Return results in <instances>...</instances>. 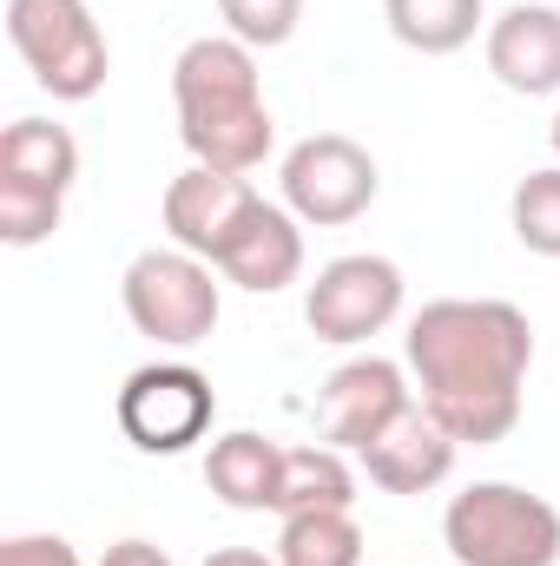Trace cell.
<instances>
[{"label": "cell", "mask_w": 560, "mask_h": 566, "mask_svg": "<svg viewBox=\"0 0 560 566\" xmlns=\"http://www.w3.org/2000/svg\"><path fill=\"white\" fill-rule=\"evenodd\" d=\"M403 363L422 389V409L462 448H488L521 422L535 323L508 296H435L409 316Z\"/></svg>", "instance_id": "1"}, {"label": "cell", "mask_w": 560, "mask_h": 566, "mask_svg": "<svg viewBox=\"0 0 560 566\" xmlns=\"http://www.w3.org/2000/svg\"><path fill=\"white\" fill-rule=\"evenodd\" d=\"M172 106H178V139L191 165L251 178L278 145L258 53L231 33H205L172 60Z\"/></svg>", "instance_id": "2"}, {"label": "cell", "mask_w": 560, "mask_h": 566, "mask_svg": "<svg viewBox=\"0 0 560 566\" xmlns=\"http://www.w3.org/2000/svg\"><path fill=\"white\" fill-rule=\"evenodd\" d=\"M455 566H560V507L515 481H475L442 507Z\"/></svg>", "instance_id": "3"}, {"label": "cell", "mask_w": 560, "mask_h": 566, "mask_svg": "<svg viewBox=\"0 0 560 566\" xmlns=\"http://www.w3.org/2000/svg\"><path fill=\"white\" fill-rule=\"evenodd\" d=\"M80 178V139L53 119H13L0 133V244L33 251L60 231L66 191Z\"/></svg>", "instance_id": "4"}, {"label": "cell", "mask_w": 560, "mask_h": 566, "mask_svg": "<svg viewBox=\"0 0 560 566\" xmlns=\"http://www.w3.org/2000/svg\"><path fill=\"white\" fill-rule=\"evenodd\" d=\"M7 40L27 60L33 86L60 106H86L113 73L106 33L86 0H7Z\"/></svg>", "instance_id": "5"}, {"label": "cell", "mask_w": 560, "mask_h": 566, "mask_svg": "<svg viewBox=\"0 0 560 566\" xmlns=\"http://www.w3.org/2000/svg\"><path fill=\"white\" fill-rule=\"evenodd\" d=\"M120 303H126V323L158 349H198V343H211V329L225 316L218 271L178 244L139 251L120 277Z\"/></svg>", "instance_id": "6"}, {"label": "cell", "mask_w": 560, "mask_h": 566, "mask_svg": "<svg viewBox=\"0 0 560 566\" xmlns=\"http://www.w3.org/2000/svg\"><path fill=\"white\" fill-rule=\"evenodd\" d=\"M278 185H283V205H290L310 231H343V224H356V218L376 205L383 171H376V158L356 139H343V133H310V139H297L283 151Z\"/></svg>", "instance_id": "7"}, {"label": "cell", "mask_w": 560, "mask_h": 566, "mask_svg": "<svg viewBox=\"0 0 560 566\" xmlns=\"http://www.w3.org/2000/svg\"><path fill=\"white\" fill-rule=\"evenodd\" d=\"M403 264L396 258H376V251H350V258H330L317 283L303 290V323L317 343H370L383 336L396 316H403Z\"/></svg>", "instance_id": "8"}, {"label": "cell", "mask_w": 560, "mask_h": 566, "mask_svg": "<svg viewBox=\"0 0 560 566\" xmlns=\"http://www.w3.org/2000/svg\"><path fill=\"white\" fill-rule=\"evenodd\" d=\"M218 396L211 376L191 363H145L120 389V428L139 454H185L211 434Z\"/></svg>", "instance_id": "9"}, {"label": "cell", "mask_w": 560, "mask_h": 566, "mask_svg": "<svg viewBox=\"0 0 560 566\" xmlns=\"http://www.w3.org/2000/svg\"><path fill=\"white\" fill-rule=\"evenodd\" d=\"M416 409V382L409 363L390 356H356L323 382V441L343 454H363L370 441H383L390 428Z\"/></svg>", "instance_id": "10"}, {"label": "cell", "mask_w": 560, "mask_h": 566, "mask_svg": "<svg viewBox=\"0 0 560 566\" xmlns=\"http://www.w3.org/2000/svg\"><path fill=\"white\" fill-rule=\"evenodd\" d=\"M258 198H265V191H258L251 178L191 165V171H178V178L165 185L158 218H165V238H172L178 251H191V258H205V264L218 271V258L231 251V238L245 231V218L258 211Z\"/></svg>", "instance_id": "11"}, {"label": "cell", "mask_w": 560, "mask_h": 566, "mask_svg": "<svg viewBox=\"0 0 560 566\" xmlns=\"http://www.w3.org/2000/svg\"><path fill=\"white\" fill-rule=\"evenodd\" d=\"M488 73L521 99L560 93V7L515 0L501 20H488Z\"/></svg>", "instance_id": "12"}, {"label": "cell", "mask_w": 560, "mask_h": 566, "mask_svg": "<svg viewBox=\"0 0 560 566\" xmlns=\"http://www.w3.org/2000/svg\"><path fill=\"white\" fill-rule=\"evenodd\" d=\"M455 454H462V441L416 402L403 422L390 428L383 441H370L356 461H363V474H370L383 494H435V488L455 474Z\"/></svg>", "instance_id": "13"}, {"label": "cell", "mask_w": 560, "mask_h": 566, "mask_svg": "<svg viewBox=\"0 0 560 566\" xmlns=\"http://www.w3.org/2000/svg\"><path fill=\"white\" fill-rule=\"evenodd\" d=\"M218 277L251 290V296H278L303 277V218L290 205L258 198V211L245 218V231L231 238V251L218 258Z\"/></svg>", "instance_id": "14"}, {"label": "cell", "mask_w": 560, "mask_h": 566, "mask_svg": "<svg viewBox=\"0 0 560 566\" xmlns=\"http://www.w3.org/2000/svg\"><path fill=\"white\" fill-rule=\"evenodd\" d=\"M278 481H283V448L258 428H231L205 454V488L238 514H278Z\"/></svg>", "instance_id": "15"}, {"label": "cell", "mask_w": 560, "mask_h": 566, "mask_svg": "<svg viewBox=\"0 0 560 566\" xmlns=\"http://www.w3.org/2000/svg\"><path fill=\"white\" fill-rule=\"evenodd\" d=\"M383 20L409 53L448 60L488 27V0H383Z\"/></svg>", "instance_id": "16"}, {"label": "cell", "mask_w": 560, "mask_h": 566, "mask_svg": "<svg viewBox=\"0 0 560 566\" xmlns=\"http://www.w3.org/2000/svg\"><path fill=\"white\" fill-rule=\"evenodd\" d=\"M317 507H356V468L343 448H283L278 514H317Z\"/></svg>", "instance_id": "17"}, {"label": "cell", "mask_w": 560, "mask_h": 566, "mask_svg": "<svg viewBox=\"0 0 560 566\" xmlns=\"http://www.w3.org/2000/svg\"><path fill=\"white\" fill-rule=\"evenodd\" d=\"M278 566H363V527L350 507H317V514H283Z\"/></svg>", "instance_id": "18"}, {"label": "cell", "mask_w": 560, "mask_h": 566, "mask_svg": "<svg viewBox=\"0 0 560 566\" xmlns=\"http://www.w3.org/2000/svg\"><path fill=\"white\" fill-rule=\"evenodd\" d=\"M508 224L521 238V251L535 258H560V165H541L515 185L508 198Z\"/></svg>", "instance_id": "19"}, {"label": "cell", "mask_w": 560, "mask_h": 566, "mask_svg": "<svg viewBox=\"0 0 560 566\" xmlns=\"http://www.w3.org/2000/svg\"><path fill=\"white\" fill-rule=\"evenodd\" d=\"M218 13H225V33L245 40L251 53L258 46H283L303 27V0H218Z\"/></svg>", "instance_id": "20"}, {"label": "cell", "mask_w": 560, "mask_h": 566, "mask_svg": "<svg viewBox=\"0 0 560 566\" xmlns=\"http://www.w3.org/2000/svg\"><path fill=\"white\" fill-rule=\"evenodd\" d=\"M0 566H86V560L60 534H13V541H0Z\"/></svg>", "instance_id": "21"}, {"label": "cell", "mask_w": 560, "mask_h": 566, "mask_svg": "<svg viewBox=\"0 0 560 566\" xmlns=\"http://www.w3.org/2000/svg\"><path fill=\"white\" fill-rule=\"evenodd\" d=\"M100 566H172V554H165V547H152V541H113Z\"/></svg>", "instance_id": "22"}, {"label": "cell", "mask_w": 560, "mask_h": 566, "mask_svg": "<svg viewBox=\"0 0 560 566\" xmlns=\"http://www.w3.org/2000/svg\"><path fill=\"white\" fill-rule=\"evenodd\" d=\"M205 566H278V560H265L258 547H218V554H205Z\"/></svg>", "instance_id": "23"}, {"label": "cell", "mask_w": 560, "mask_h": 566, "mask_svg": "<svg viewBox=\"0 0 560 566\" xmlns=\"http://www.w3.org/2000/svg\"><path fill=\"white\" fill-rule=\"evenodd\" d=\"M548 145H554V165H560V113H554V126H548Z\"/></svg>", "instance_id": "24"}]
</instances>
